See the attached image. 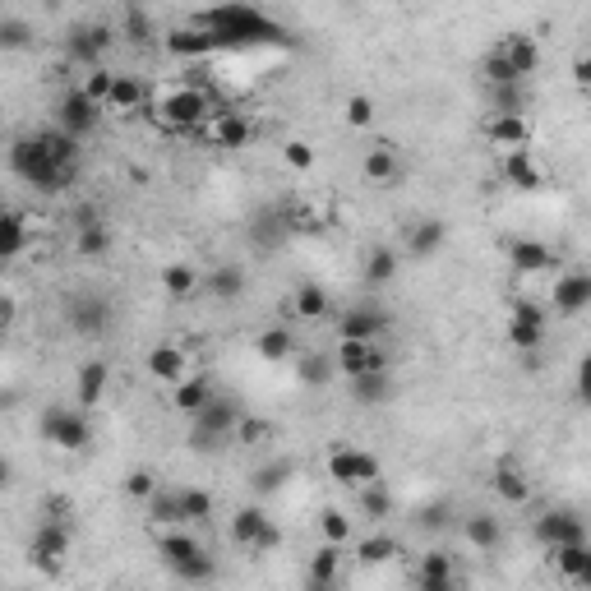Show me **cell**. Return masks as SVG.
I'll return each instance as SVG.
<instances>
[{
  "mask_svg": "<svg viewBox=\"0 0 591 591\" xmlns=\"http://www.w3.org/2000/svg\"><path fill=\"white\" fill-rule=\"evenodd\" d=\"M93 222H102L93 204H79V208H74V227H93Z\"/></svg>",
  "mask_w": 591,
  "mask_h": 591,
  "instance_id": "62",
  "label": "cell"
},
{
  "mask_svg": "<svg viewBox=\"0 0 591 591\" xmlns=\"http://www.w3.org/2000/svg\"><path fill=\"white\" fill-rule=\"evenodd\" d=\"M111 79H116V74L107 70V65H93V70H88V79L79 88H84L88 97H93V102H107V93H111Z\"/></svg>",
  "mask_w": 591,
  "mask_h": 591,
  "instance_id": "55",
  "label": "cell"
},
{
  "mask_svg": "<svg viewBox=\"0 0 591 591\" xmlns=\"http://www.w3.org/2000/svg\"><path fill=\"white\" fill-rule=\"evenodd\" d=\"M208 291L218 296V301H241L245 296V268L241 264H222V268H213V278H208Z\"/></svg>",
  "mask_w": 591,
  "mask_h": 591,
  "instance_id": "40",
  "label": "cell"
},
{
  "mask_svg": "<svg viewBox=\"0 0 591 591\" xmlns=\"http://www.w3.org/2000/svg\"><path fill=\"white\" fill-rule=\"evenodd\" d=\"M144 370L153 374V379H162V384H176V379H185V374H190V356H185V347H171V342H162V347H153L144 356Z\"/></svg>",
  "mask_w": 591,
  "mask_h": 591,
  "instance_id": "19",
  "label": "cell"
},
{
  "mask_svg": "<svg viewBox=\"0 0 591 591\" xmlns=\"http://www.w3.org/2000/svg\"><path fill=\"white\" fill-rule=\"evenodd\" d=\"M536 541L541 545H573V541H587V522L573 513V508H550L536 518Z\"/></svg>",
  "mask_w": 591,
  "mask_h": 591,
  "instance_id": "15",
  "label": "cell"
},
{
  "mask_svg": "<svg viewBox=\"0 0 591 591\" xmlns=\"http://www.w3.org/2000/svg\"><path fill=\"white\" fill-rule=\"evenodd\" d=\"M361 171H365V181L370 185H393L402 176V162H398V153L384 144V148H370V153H365Z\"/></svg>",
  "mask_w": 591,
  "mask_h": 591,
  "instance_id": "36",
  "label": "cell"
},
{
  "mask_svg": "<svg viewBox=\"0 0 591 591\" xmlns=\"http://www.w3.org/2000/svg\"><path fill=\"white\" fill-rule=\"evenodd\" d=\"M328 476L338 485H351V490H361V485L379 481V458L365 453V448H351V444H338L328 453Z\"/></svg>",
  "mask_w": 591,
  "mask_h": 591,
  "instance_id": "8",
  "label": "cell"
},
{
  "mask_svg": "<svg viewBox=\"0 0 591 591\" xmlns=\"http://www.w3.org/2000/svg\"><path fill=\"white\" fill-rule=\"evenodd\" d=\"M264 435H268V425L254 421V416H241V421H236V430H231V439H236V444H259Z\"/></svg>",
  "mask_w": 591,
  "mask_h": 591,
  "instance_id": "58",
  "label": "cell"
},
{
  "mask_svg": "<svg viewBox=\"0 0 591 591\" xmlns=\"http://www.w3.org/2000/svg\"><path fill=\"white\" fill-rule=\"evenodd\" d=\"M278 545H282V531L273 527V522H268V527L259 531V541H254L250 550H254V555H268V550H278Z\"/></svg>",
  "mask_w": 591,
  "mask_h": 591,
  "instance_id": "59",
  "label": "cell"
},
{
  "mask_svg": "<svg viewBox=\"0 0 591 591\" xmlns=\"http://www.w3.org/2000/svg\"><path fill=\"white\" fill-rule=\"evenodd\" d=\"M254 351L264 356V361H291L296 356V333L287 324H268L259 338H254Z\"/></svg>",
  "mask_w": 591,
  "mask_h": 591,
  "instance_id": "33",
  "label": "cell"
},
{
  "mask_svg": "<svg viewBox=\"0 0 591 591\" xmlns=\"http://www.w3.org/2000/svg\"><path fill=\"white\" fill-rule=\"evenodd\" d=\"M10 324H14V301L10 296H0V333H5Z\"/></svg>",
  "mask_w": 591,
  "mask_h": 591,
  "instance_id": "63",
  "label": "cell"
},
{
  "mask_svg": "<svg viewBox=\"0 0 591 591\" xmlns=\"http://www.w3.org/2000/svg\"><path fill=\"white\" fill-rule=\"evenodd\" d=\"M490 88V111H527L522 84H485Z\"/></svg>",
  "mask_w": 591,
  "mask_h": 591,
  "instance_id": "51",
  "label": "cell"
},
{
  "mask_svg": "<svg viewBox=\"0 0 591 591\" xmlns=\"http://www.w3.org/2000/svg\"><path fill=\"white\" fill-rule=\"evenodd\" d=\"M393 555H398V541H393V536H365V541L356 545V559H361V564H388Z\"/></svg>",
  "mask_w": 591,
  "mask_h": 591,
  "instance_id": "50",
  "label": "cell"
},
{
  "mask_svg": "<svg viewBox=\"0 0 591 591\" xmlns=\"http://www.w3.org/2000/svg\"><path fill=\"white\" fill-rule=\"evenodd\" d=\"M250 139H254V125L245 121V116H236V111H218V125H213V144L227 148V153H241Z\"/></svg>",
  "mask_w": 591,
  "mask_h": 591,
  "instance_id": "30",
  "label": "cell"
},
{
  "mask_svg": "<svg viewBox=\"0 0 591 591\" xmlns=\"http://www.w3.org/2000/svg\"><path fill=\"white\" fill-rule=\"evenodd\" d=\"M508 342L518 351H536L545 342V310L536 301H513V310H508Z\"/></svg>",
  "mask_w": 591,
  "mask_h": 591,
  "instance_id": "13",
  "label": "cell"
},
{
  "mask_svg": "<svg viewBox=\"0 0 591 591\" xmlns=\"http://www.w3.org/2000/svg\"><path fill=\"white\" fill-rule=\"evenodd\" d=\"M504 181L513 185V190H541L545 171H541V162L531 157V148H508L504 153Z\"/></svg>",
  "mask_w": 591,
  "mask_h": 591,
  "instance_id": "18",
  "label": "cell"
},
{
  "mask_svg": "<svg viewBox=\"0 0 591 591\" xmlns=\"http://www.w3.org/2000/svg\"><path fill=\"white\" fill-rule=\"evenodd\" d=\"M573 84H578V88L591 84V61H587V56H578V61H573Z\"/></svg>",
  "mask_w": 591,
  "mask_h": 591,
  "instance_id": "61",
  "label": "cell"
},
{
  "mask_svg": "<svg viewBox=\"0 0 591 591\" xmlns=\"http://www.w3.org/2000/svg\"><path fill=\"white\" fill-rule=\"evenodd\" d=\"M37 430H42V439L51 448H61V453H84L93 444V425H88L84 411H74V407H47Z\"/></svg>",
  "mask_w": 591,
  "mask_h": 591,
  "instance_id": "5",
  "label": "cell"
},
{
  "mask_svg": "<svg viewBox=\"0 0 591 591\" xmlns=\"http://www.w3.org/2000/svg\"><path fill=\"white\" fill-rule=\"evenodd\" d=\"M176 508H181V522H208L213 518V495L208 490H176Z\"/></svg>",
  "mask_w": 591,
  "mask_h": 591,
  "instance_id": "45",
  "label": "cell"
},
{
  "mask_svg": "<svg viewBox=\"0 0 591 591\" xmlns=\"http://www.w3.org/2000/svg\"><path fill=\"white\" fill-rule=\"evenodd\" d=\"M148 33H153V28H148V19H144V14H130V37L139 42V47L148 42Z\"/></svg>",
  "mask_w": 591,
  "mask_h": 591,
  "instance_id": "60",
  "label": "cell"
},
{
  "mask_svg": "<svg viewBox=\"0 0 591 591\" xmlns=\"http://www.w3.org/2000/svg\"><path fill=\"white\" fill-rule=\"evenodd\" d=\"M448 241V227L439 218H421V222H411L407 231V254L411 259H430L435 250H444Z\"/></svg>",
  "mask_w": 591,
  "mask_h": 591,
  "instance_id": "25",
  "label": "cell"
},
{
  "mask_svg": "<svg viewBox=\"0 0 591 591\" xmlns=\"http://www.w3.org/2000/svg\"><path fill=\"white\" fill-rule=\"evenodd\" d=\"M153 490H157V476H153V471L134 467L130 476H125V495H130V499H148Z\"/></svg>",
  "mask_w": 591,
  "mask_h": 591,
  "instance_id": "57",
  "label": "cell"
},
{
  "mask_svg": "<svg viewBox=\"0 0 591 591\" xmlns=\"http://www.w3.org/2000/svg\"><path fill=\"white\" fill-rule=\"evenodd\" d=\"M199 24L218 37L222 47H282L287 42V28L273 24L264 10H254L250 0H222Z\"/></svg>",
  "mask_w": 591,
  "mask_h": 591,
  "instance_id": "1",
  "label": "cell"
},
{
  "mask_svg": "<svg viewBox=\"0 0 591 591\" xmlns=\"http://www.w3.org/2000/svg\"><path fill=\"white\" fill-rule=\"evenodd\" d=\"M508 259H513L518 273H550V268H555V250H550L545 241H531V236L508 245Z\"/></svg>",
  "mask_w": 591,
  "mask_h": 591,
  "instance_id": "24",
  "label": "cell"
},
{
  "mask_svg": "<svg viewBox=\"0 0 591 591\" xmlns=\"http://www.w3.org/2000/svg\"><path fill=\"white\" fill-rule=\"evenodd\" d=\"M333 370L356 379V374H370V370H388V356L379 351V342H338Z\"/></svg>",
  "mask_w": 591,
  "mask_h": 591,
  "instance_id": "16",
  "label": "cell"
},
{
  "mask_svg": "<svg viewBox=\"0 0 591 591\" xmlns=\"http://www.w3.org/2000/svg\"><path fill=\"white\" fill-rule=\"evenodd\" d=\"M102 111L107 107L93 102L84 88H70V93H61V102H56V125L70 130L74 139H84V134H93L97 125H102Z\"/></svg>",
  "mask_w": 591,
  "mask_h": 591,
  "instance_id": "9",
  "label": "cell"
},
{
  "mask_svg": "<svg viewBox=\"0 0 591 591\" xmlns=\"http://www.w3.org/2000/svg\"><path fill=\"white\" fill-rule=\"evenodd\" d=\"M28 250V218L24 213H0V264H10Z\"/></svg>",
  "mask_w": 591,
  "mask_h": 591,
  "instance_id": "34",
  "label": "cell"
},
{
  "mask_svg": "<svg viewBox=\"0 0 591 591\" xmlns=\"http://www.w3.org/2000/svg\"><path fill=\"white\" fill-rule=\"evenodd\" d=\"M347 125H356V130H370V125H374V97H365V93L347 97Z\"/></svg>",
  "mask_w": 591,
  "mask_h": 591,
  "instance_id": "54",
  "label": "cell"
},
{
  "mask_svg": "<svg viewBox=\"0 0 591 591\" xmlns=\"http://www.w3.org/2000/svg\"><path fill=\"white\" fill-rule=\"evenodd\" d=\"M264 527H268V513H264V508H254V504L236 508L231 522H227V531H231V541H236V545H254Z\"/></svg>",
  "mask_w": 591,
  "mask_h": 591,
  "instance_id": "37",
  "label": "cell"
},
{
  "mask_svg": "<svg viewBox=\"0 0 591 591\" xmlns=\"http://www.w3.org/2000/svg\"><path fill=\"white\" fill-rule=\"evenodd\" d=\"M107 250H111V231L102 227V222H93V227H74V254H79V259H102Z\"/></svg>",
  "mask_w": 591,
  "mask_h": 591,
  "instance_id": "43",
  "label": "cell"
},
{
  "mask_svg": "<svg viewBox=\"0 0 591 591\" xmlns=\"http://www.w3.org/2000/svg\"><path fill=\"white\" fill-rule=\"evenodd\" d=\"M157 116H162V125H171V130H194L199 121H208L213 116V102H208L204 88H171V93H162V102H157Z\"/></svg>",
  "mask_w": 591,
  "mask_h": 591,
  "instance_id": "6",
  "label": "cell"
},
{
  "mask_svg": "<svg viewBox=\"0 0 591 591\" xmlns=\"http://www.w3.org/2000/svg\"><path fill=\"white\" fill-rule=\"evenodd\" d=\"M495 495L504 499V504H527V499H531V485H527V476H522V467L504 462V467L495 471Z\"/></svg>",
  "mask_w": 591,
  "mask_h": 591,
  "instance_id": "41",
  "label": "cell"
},
{
  "mask_svg": "<svg viewBox=\"0 0 591 591\" xmlns=\"http://www.w3.org/2000/svg\"><path fill=\"white\" fill-rule=\"evenodd\" d=\"M361 513L370 522H384L388 513H393V499H388V490L379 481H370V485H361Z\"/></svg>",
  "mask_w": 591,
  "mask_h": 591,
  "instance_id": "48",
  "label": "cell"
},
{
  "mask_svg": "<svg viewBox=\"0 0 591 591\" xmlns=\"http://www.w3.org/2000/svg\"><path fill=\"white\" fill-rule=\"evenodd\" d=\"M499 56L513 65V74H518L522 84L541 70V47H536V37H527V33H508L504 42H499Z\"/></svg>",
  "mask_w": 591,
  "mask_h": 591,
  "instance_id": "17",
  "label": "cell"
},
{
  "mask_svg": "<svg viewBox=\"0 0 591 591\" xmlns=\"http://www.w3.org/2000/svg\"><path fill=\"white\" fill-rule=\"evenodd\" d=\"M287 476H291V462L287 458H278V462H268V467H254V490L259 495H273V490H282L287 485Z\"/></svg>",
  "mask_w": 591,
  "mask_h": 591,
  "instance_id": "49",
  "label": "cell"
},
{
  "mask_svg": "<svg viewBox=\"0 0 591 591\" xmlns=\"http://www.w3.org/2000/svg\"><path fill=\"white\" fill-rule=\"evenodd\" d=\"M70 545H74L70 518H47L42 527L33 531V541H28V559H33L37 568H47V573H61Z\"/></svg>",
  "mask_w": 591,
  "mask_h": 591,
  "instance_id": "7",
  "label": "cell"
},
{
  "mask_svg": "<svg viewBox=\"0 0 591 591\" xmlns=\"http://www.w3.org/2000/svg\"><path fill=\"white\" fill-rule=\"evenodd\" d=\"M208 398H213V384H208L204 374H185V379L171 384V402H176V411H185V416H194Z\"/></svg>",
  "mask_w": 591,
  "mask_h": 591,
  "instance_id": "32",
  "label": "cell"
},
{
  "mask_svg": "<svg viewBox=\"0 0 591 591\" xmlns=\"http://www.w3.org/2000/svg\"><path fill=\"white\" fill-rule=\"evenodd\" d=\"M37 144L47 148V157L56 162L61 171H74L79 167V139H74L70 130H61V125H51V130H37Z\"/></svg>",
  "mask_w": 591,
  "mask_h": 591,
  "instance_id": "28",
  "label": "cell"
},
{
  "mask_svg": "<svg viewBox=\"0 0 591 591\" xmlns=\"http://www.w3.org/2000/svg\"><path fill=\"white\" fill-rule=\"evenodd\" d=\"M218 47H222V42L208 33L204 24L176 28V33L167 37V51H171V56H185V61H194V56H208V51H218Z\"/></svg>",
  "mask_w": 591,
  "mask_h": 591,
  "instance_id": "23",
  "label": "cell"
},
{
  "mask_svg": "<svg viewBox=\"0 0 591 591\" xmlns=\"http://www.w3.org/2000/svg\"><path fill=\"white\" fill-rule=\"evenodd\" d=\"M10 171L24 185L42 190V194H61L65 181L74 176V171H61L56 162H51L47 148L37 144V134H24V139H14V144H10Z\"/></svg>",
  "mask_w": 591,
  "mask_h": 591,
  "instance_id": "3",
  "label": "cell"
},
{
  "mask_svg": "<svg viewBox=\"0 0 591 591\" xmlns=\"http://www.w3.org/2000/svg\"><path fill=\"white\" fill-rule=\"evenodd\" d=\"M291 310H296V319H305V324H319V319L333 314V296H328L319 282H301L296 296H291Z\"/></svg>",
  "mask_w": 591,
  "mask_h": 591,
  "instance_id": "26",
  "label": "cell"
},
{
  "mask_svg": "<svg viewBox=\"0 0 591 591\" xmlns=\"http://www.w3.org/2000/svg\"><path fill=\"white\" fill-rule=\"evenodd\" d=\"M462 531H467V541L476 545V550H495V545L504 541V527H499V518H490V513H471Z\"/></svg>",
  "mask_w": 591,
  "mask_h": 591,
  "instance_id": "42",
  "label": "cell"
},
{
  "mask_svg": "<svg viewBox=\"0 0 591 591\" xmlns=\"http://www.w3.org/2000/svg\"><path fill=\"white\" fill-rule=\"evenodd\" d=\"M550 555H555V568L564 573L573 587H587L591 582V550L587 541H573V545H550Z\"/></svg>",
  "mask_w": 591,
  "mask_h": 591,
  "instance_id": "21",
  "label": "cell"
},
{
  "mask_svg": "<svg viewBox=\"0 0 591 591\" xmlns=\"http://www.w3.org/2000/svg\"><path fill=\"white\" fill-rule=\"evenodd\" d=\"M591 305V278L587 273H564L555 282V310L559 314H582Z\"/></svg>",
  "mask_w": 591,
  "mask_h": 591,
  "instance_id": "27",
  "label": "cell"
},
{
  "mask_svg": "<svg viewBox=\"0 0 591 591\" xmlns=\"http://www.w3.org/2000/svg\"><path fill=\"white\" fill-rule=\"evenodd\" d=\"M282 162H287L291 171H310L314 167V148L305 144V139H291V144L282 148Z\"/></svg>",
  "mask_w": 591,
  "mask_h": 591,
  "instance_id": "56",
  "label": "cell"
},
{
  "mask_svg": "<svg viewBox=\"0 0 591 591\" xmlns=\"http://www.w3.org/2000/svg\"><path fill=\"white\" fill-rule=\"evenodd\" d=\"M236 421H241V407L231 398H218V393H213L204 407L194 411V453L222 448L231 439V430H236Z\"/></svg>",
  "mask_w": 591,
  "mask_h": 591,
  "instance_id": "4",
  "label": "cell"
},
{
  "mask_svg": "<svg viewBox=\"0 0 591 591\" xmlns=\"http://www.w3.org/2000/svg\"><path fill=\"white\" fill-rule=\"evenodd\" d=\"M111 42H116V33H111L107 24H79L65 37V56H70L74 65H88V70H93V65H102Z\"/></svg>",
  "mask_w": 591,
  "mask_h": 591,
  "instance_id": "11",
  "label": "cell"
},
{
  "mask_svg": "<svg viewBox=\"0 0 591 591\" xmlns=\"http://www.w3.org/2000/svg\"><path fill=\"white\" fill-rule=\"evenodd\" d=\"M379 333H388L384 305H351L338 314V342H379Z\"/></svg>",
  "mask_w": 591,
  "mask_h": 591,
  "instance_id": "12",
  "label": "cell"
},
{
  "mask_svg": "<svg viewBox=\"0 0 591 591\" xmlns=\"http://www.w3.org/2000/svg\"><path fill=\"white\" fill-rule=\"evenodd\" d=\"M393 278H398V250L374 245V250L365 254V282H370V287H388Z\"/></svg>",
  "mask_w": 591,
  "mask_h": 591,
  "instance_id": "38",
  "label": "cell"
},
{
  "mask_svg": "<svg viewBox=\"0 0 591 591\" xmlns=\"http://www.w3.org/2000/svg\"><path fill=\"white\" fill-rule=\"evenodd\" d=\"M416 587H421V591H453V587H458V568H453V555H444V550H430V555L421 559V568H416Z\"/></svg>",
  "mask_w": 591,
  "mask_h": 591,
  "instance_id": "20",
  "label": "cell"
},
{
  "mask_svg": "<svg viewBox=\"0 0 591 591\" xmlns=\"http://www.w3.org/2000/svg\"><path fill=\"white\" fill-rule=\"evenodd\" d=\"M107 384H111V365L107 361H88L84 370H79V384H74L79 407H97V402L107 398Z\"/></svg>",
  "mask_w": 591,
  "mask_h": 591,
  "instance_id": "29",
  "label": "cell"
},
{
  "mask_svg": "<svg viewBox=\"0 0 591 591\" xmlns=\"http://www.w3.org/2000/svg\"><path fill=\"white\" fill-rule=\"evenodd\" d=\"M342 578V545L324 541L310 555V587H333Z\"/></svg>",
  "mask_w": 591,
  "mask_h": 591,
  "instance_id": "35",
  "label": "cell"
},
{
  "mask_svg": "<svg viewBox=\"0 0 591 591\" xmlns=\"http://www.w3.org/2000/svg\"><path fill=\"white\" fill-rule=\"evenodd\" d=\"M10 481H14V467L0 458V490H10Z\"/></svg>",
  "mask_w": 591,
  "mask_h": 591,
  "instance_id": "64",
  "label": "cell"
},
{
  "mask_svg": "<svg viewBox=\"0 0 591 591\" xmlns=\"http://www.w3.org/2000/svg\"><path fill=\"white\" fill-rule=\"evenodd\" d=\"M33 24H28V19H0V51H28L33 47Z\"/></svg>",
  "mask_w": 591,
  "mask_h": 591,
  "instance_id": "47",
  "label": "cell"
},
{
  "mask_svg": "<svg viewBox=\"0 0 591 591\" xmlns=\"http://www.w3.org/2000/svg\"><path fill=\"white\" fill-rule=\"evenodd\" d=\"M107 111H121V116H130V111H144L148 107V88L144 79H134V74H116L111 79V93L107 102H102Z\"/></svg>",
  "mask_w": 591,
  "mask_h": 591,
  "instance_id": "22",
  "label": "cell"
},
{
  "mask_svg": "<svg viewBox=\"0 0 591 591\" xmlns=\"http://www.w3.org/2000/svg\"><path fill=\"white\" fill-rule=\"evenodd\" d=\"M296 374H301V384L324 388L338 370H333V356H319V351H310V356H296Z\"/></svg>",
  "mask_w": 591,
  "mask_h": 591,
  "instance_id": "44",
  "label": "cell"
},
{
  "mask_svg": "<svg viewBox=\"0 0 591 591\" xmlns=\"http://www.w3.org/2000/svg\"><path fill=\"white\" fill-rule=\"evenodd\" d=\"M157 555H162V564H167L181 582H213V573H218L213 555L185 531V522L157 531Z\"/></svg>",
  "mask_w": 591,
  "mask_h": 591,
  "instance_id": "2",
  "label": "cell"
},
{
  "mask_svg": "<svg viewBox=\"0 0 591 591\" xmlns=\"http://www.w3.org/2000/svg\"><path fill=\"white\" fill-rule=\"evenodd\" d=\"M65 324H70L79 338H102L111 324V305L102 301V296H93V291H79V296L65 301Z\"/></svg>",
  "mask_w": 591,
  "mask_h": 591,
  "instance_id": "10",
  "label": "cell"
},
{
  "mask_svg": "<svg viewBox=\"0 0 591 591\" xmlns=\"http://www.w3.org/2000/svg\"><path fill=\"white\" fill-rule=\"evenodd\" d=\"M481 79H485V84H522L518 74H513V65H508L504 56H499V47L481 61Z\"/></svg>",
  "mask_w": 591,
  "mask_h": 591,
  "instance_id": "53",
  "label": "cell"
},
{
  "mask_svg": "<svg viewBox=\"0 0 591 591\" xmlns=\"http://www.w3.org/2000/svg\"><path fill=\"white\" fill-rule=\"evenodd\" d=\"M162 291H167V301H190L199 291V273L190 264H167L162 268Z\"/></svg>",
  "mask_w": 591,
  "mask_h": 591,
  "instance_id": "39",
  "label": "cell"
},
{
  "mask_svg": "<svg viewBox=\"0 0 591 591\" xmlns=\"http://www.w3.org/2000/svg\"><path fill=\"white\" fill-rule=\"evenodd\" d=\"M144 504H148V522H157V527H176V522H181V508H176V490H153Z\"/></svg>",
  "mask_w": 591,
  "mask_h": 591,
  "instance_id": "46",
  "label": "cell"
},
{
  "mask_svg": "<svg viewBox=\"0 0 591 591\" xmlns=\"http://www.w3.org/2000/svg\"><path fill=\"white\" fill-rule=\"evenodd\" d=\"M481 134L490 139L495 148H527L531 144V121H527V111H490L481 125Z\"/></svg>",
  "mask_w": 591,
  "mask_h": 591,
  "instance_id": "14",
  "label": "cell"
},
{
  "mask_svg": "<svg viewBox=\"0 0 591 591\" xmlns=\"http://www.w3.org/2000/svg\"><path fill=\"white\" fill-rule=\"evenodd\" d=\"M319 536L333 541V545H347L351 541V518H347V513H338V508L319 513Z\"/></svg>",
  "mask_w": 591,
  "mask_h": 591,
  "instance_id": "52",
  "label": "cell"
},
{
  "mask_svg": "<svg viewBox=\"0 0 591 591\" xmlns=\"http://www.w3.org/2000/svg\"><path fill=\"white\" fill-rule=\"evenodd\" d=\"M351 398L361 402V407H384V402L393 398V379H388V370L356 374V379H351Z\"/></svg>",
  "mask_w": 591,
  "mask_h": 591,
  "instance_id": "31",
  "label": "cell"
}]
</instances>
